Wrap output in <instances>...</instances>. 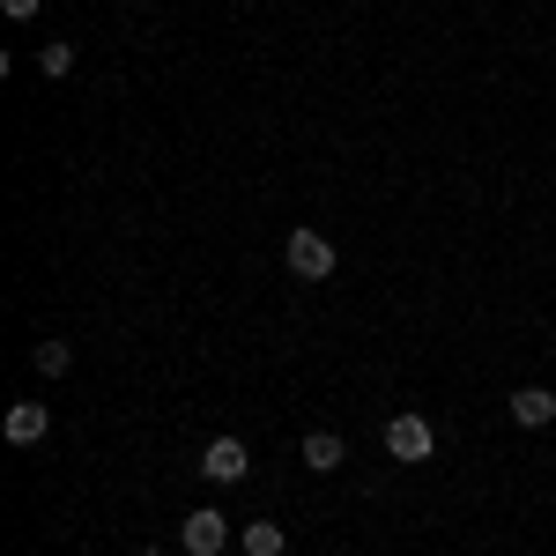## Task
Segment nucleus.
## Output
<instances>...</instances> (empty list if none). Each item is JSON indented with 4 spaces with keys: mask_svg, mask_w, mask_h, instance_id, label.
<instances>
[{
    "mask_svg": "<svg viewBox=\"0 0 556 556\" xmlns=\"http://www.w3.org/2000/svg\"><path fill=\"white\" fill-rule=\"evenodd\" d=\"M513 424L519 430H556V393L549 386H519L513 393Z\"/></svg>",
    "mask_w": 556,
    "mask_h": 556,
    "instance_id": "obj_5",
    "label": "nucleus"
},
{
    "mask_svg": "<svg viewBox=\"0 0 556 556\" xmlns=\"http://www.w3.org/2000/svg\"><path fill=\"white\" fill-rule=\"evenodd\" d=\"M178 542H186V556H223V542H230V527H223V513H186V527H178Z\"/></svg>",
    "mask_w": 556,
    "mask_h": 556,
    "instance_id": "obj_4",
    "label": "nucleus"
},
{
    "mask_svg": "<svg viewBox=\"0 0 556 556\" xmlns=\"http://www.w3.org/2000/svg\"><path fill=\"white\" fill-rule=\"evenodd\" d=\"M245 468H253L245 438H215L208 453H201V475H208V482H245Z\"/></svg>",
    "mask_w": 556,
    "mask_h": 556,
    "instance_id": "obj_3",
    "label": "nucleus"
},
{
    "mask_svg": "<svg viewBox=\"0 0 556 556\" xmlns=\"http://www.w3.org/2000/svg\"><path fill=\"white\" fill-rule=\"evenodd\" d=\"M386 453H393L401 468H424L430 453H438V430H430L424 416H393V424H386Z\"/></svg>",
    "mask_w": 556,
    "mask_h": 556,
    "instance_id": "obj_2",
    "label": "nucleus"
},
{
    "mask_svg": "<svg viewBox=\"0 0 556 556\" xmlns=\"http://www.w3.org/2000/svg\"><path fill=\"white\" fill-rule=\"evenodd\" d=\"M238 542H245V556H282V549H290V534H282L275 519H253V527H245Z\"/></svg>",
    "mask_w": 556,
    "mask_h": 556,
    "instance_id": "obj_8",
    "label": "nucleus"
},
{
    "mask_svg": "<svg viewBox=\"0 0 556 556\" xmlns=\"http://www.w3.org/2000/svg\"><path fill=\"white\" fill-rule=\"evenodd\" d=\"M38 8H45V0H0V15H15V23H30Z\"/></svg>",
    "mask_w": 556,
    "mask_h": 556,
    "instance_id": "obj_11",
    "label": "nucleus"
},
{
    "mask_svg": "<svg viewBox=\"0 0 556 556\" xmlns=\"http://www.w3.org/2000/svg\"><path fill=\"white\" fill-rule=\"evenodd\" d=\"M38 67L60 83V75H75V45H38Z\"/></svg>",
    "mask_w": 556,
    "mask_h": 556,
    "instance_id": "obj_10",
    "label": "nucleus"
},
{
    "mask_svg": "<svg viewBox=\"0 0 556 556\" xmlns=\"http://www.w3.org/2000/svg\"><path fill=\"white\" fill-rule=\"evenodd\" d=\"M298 460H304V468H312V475H334V468H342V460H349V445H342V438H334V430H304Z\"/></svg>",
    "mask_w": 556,
    "mask_h": 556,
    "instance_id": "obj_7",
    "label": "nucleus"
},
{
    "mask_svg": "<svg viewBox=\"0 0 556 556\" xmlns=\"http://www.w3.org/2000/svg\"><path fill=\"white\" fill-rule=\"evenodd\" d=\"M0 430H8V445H38L45 430H52V408H45V401H15Z\"/></svg>",
    "mask_w": 556,
    "mask_h": 556,
    "instance_id": "obj_6",
    "label": "nucleus"
},
{
    "mask_svg": "<svg viewBox=\"0 0 556 556\" xmlns=\"http://www.w3.org/2000/svg\"><path fill=\"white\" fill-rule=\"evenodd\" d=\"M30 364H38L45 379H67V364H75V349H67V342H38V349H30Z\"/></svg>",
    "mask_w": 556,
    "mask_h": 556,
    "instance_id": "obj_9",
    "label": "nucleus"
},
{
    "mask_svg": "<svg viewBox=\"0 0 556 556\" xmlns=\"http://www.w3.org/2000/svg\"><path fill=\"white\" fill-rule=\"evenodd\" d=\"M282 267H290L298 282H327V275L342 267V253H334V238H327V230H312V223H304V230L282 238Z\"/></svg>",
    "mask_w": 556,
    "mask_h": 556,
    "instance_id": "obj_1",
    "label": "nucleus"
},
{
    "mask_svg": "<svg viewBox=\"0 0 556 556\" xmlns=\"http://www.w3.org/2000/svg\"><path fill=\"white\" fill-rule=\"evenodd\" d=\"M141 556H164V549H141Z\"/></svg>",
    "mask_w": 556,
    "mask_h": 556,
    "instance_id": "obj_12",
    "label": "nucleus"
}]
</instances>
